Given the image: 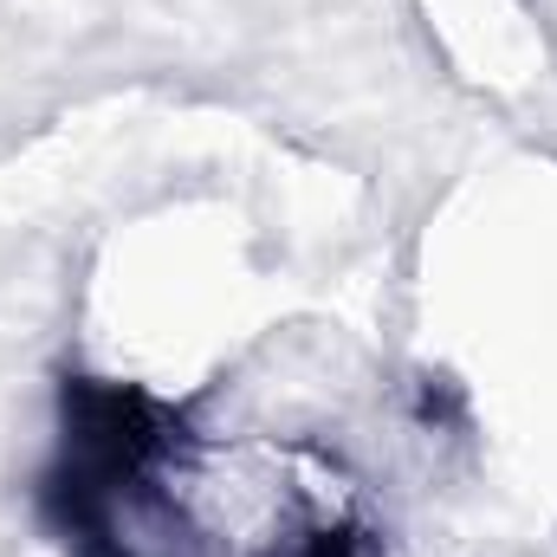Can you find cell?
<instances>
[{"label":"cell","instance_id":"cell-1","mask_svg":"<svg viewBox=\"0 0 557 557\" xmlns=\"http://www.w3.org/2000/svg\"><path fill=\"white\" fill-rule=\"evenodd\" d=\"M46 512L78 557H370L324 447L201 421L131 383H72Z\"/></svg>","mask_w":557,"mask_h":557}]
</instances>
